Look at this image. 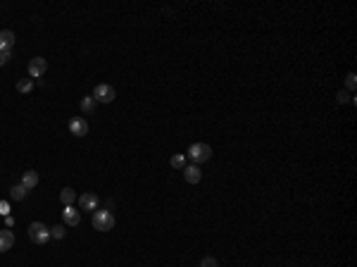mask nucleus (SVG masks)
Masks as SVG:
<instances>
[{"instance_id":"nucleus-1","label":"nucleus","mask_w":357,"mask_h":267,"mask_svg":"<svg viewBox=\"0 0 357 267\" xmlns=\"http://www.w3.org/2000/svg\"><path fill=\"white\" fill-rule=\"evenodd\" d=\"M29 238L38 246H46L50 241V227H46L43 222H31L29 224Z\"/></svg>"},{"instance_id":"nucleus-2","label":"nucleus","mask_w":357,"mask_h":267,"mask_svg":"<svg viewBox=\"0 0 357 267\" xmlns=\"http://www.w3.org/2000/svg\"><path fill=\"white\" fill-rule=\"evenodd\" d=\"M93 227L98 229V231H110V229L114 227V215L110 210H96L93 212Z\"/></svg>"},{"instance_id":"nucleus-3","label":"nucleus","mask_w":357,"mask_h":267,"mask_svg":"<svg viewBox=\"0 0 357 267\" xmlns=\"http://www.w3.org/2000/svg\"><path fill=\"white\" fill-rule=\"evenodd\" d=\"M188 158L193 160L196 165H200V162H208V160L212 158V148H210L208 143H190Z\"/></svg>"},{"instance_id":"nucleus-4","label":"nucleus","mask_w":357,"mask_h":267,"mask_svg":"<svg viewBox=\"0 0 357 267\" xmlns=\"http://www.w3.org/2000/svg\"><path fill=\"white\" fill-rule=\"evenodd\" d=\"M114 98H117V93H114V89L110 84H98L93 89V100L96 103H112Z\"/></svg>"},{"instance_id":"nucleus-5","label":"nucleus","mask_w":357,"mask_h":267,"mask_svg":"<svg viewBox=\"0 0 357 267\" xmlns=\"http://www.w3.org/2000/svg\"><path fill=\"white\" fill-rule=\"evenodd\" d=\"M29 79H38V77H43L46 74V70H48V62H46V58H34L29 62Z\"/></svg>"},{"instance_id":"nucleus-6","label":"nucleus","mask_w":357,"mask_h":267,"mask_svg":"<svg viewBox=\"0 0 357 267\" xmlns=\"http://www.w3.org/2000/svg\"><path fill=\"white\" fill-rule=\"evenodd\" d=\"M62 219H64V224L67 227H79L81 224V212L74 205H64V210H62Z\"/></svg>"},{"instance_id":"nucleus-7","label":"nucleus","mask_w":357,"mask_h":267,"mask_svg":"<svg viewBox=\"0 0 357 267\" xmlns=\"http://www.w3.org/2000/svg\"><path fill=\"white\" fill-rule=\"evenodd\" d=\"M100 205V198L96 193H81L79 196V208L81 210H90V212H96Z\"/></svg>"},{"instance_id":"nucleus-8","label":"nucleus","mask_w":357,"mask_h":267,"mask_svg":"<svg viewBox=\"0 0 357 267\" xmlns=\"http://www.w3.org/2000/svg\"><path fill=\"white\" fill-rule=\"evenodd\" d=\"M70 131L74 134V136H86L88 134V122L84 117H74V119H70Z\"/></svg>"},{"instance_id":"nucleus-9","label":"nucleus","mask_w":357,"mask_h":267,"mask_svg":"<svg viewBox=\"0 0 357 267\" xmlns=\"http://www.w3.org/2000/svg\"><path fill=\"white\" fill-rule=\"evenodd\" d=\"M14 34H12L10 29L0 31V53H12V48H14Z\"/></svg>"},{"instance_id":"nucleus-10","label":"nucleus","mask_w":357,"mask_h":267,"mask_svg":"<svg viewBox=\"0 0 357 267\" xmlns=\"http://www.w3.org/2000/svg\"><path fill=\"white\" fill-rule=\"evenodd\" d=\"M14 246V234L10 229H0V253H8Z\"/></svg>"},{"instance_id":"nucleus-11","label":"nucleus","mask_w":357,"mask_h":267,"mask_svg":"<svg viewBox=\"0 0 357 267\" xmlns=\"http://www.w3.org/2000/svg\"><path fill=\"white\" fill-rule=\"evenodd\" d=\"M184 179H186L188 184H198L200 179H202V172H200L198 165H186V167H184Z\"/></svg>"},{"instance_id":"nucleus-12","label":"nucleus","mask_w":357,"mask_h":267,"mask_svg":"<svg viewBox=\"0 0 357 267\" xmlns=\"http://www.w3.org/2000/svg\"><path fill=\"white\" fill-rule=\"evenodd\" d=\"M22 186L26 188V191H31V188L38 186V172L26 169V172H24V177H22Z\"/></svg>"},{"instance_id":"nucleus-13","label":"nucleus","mask_w":357,"mask_h":267,"mask_svg":"<svg viewBox=\"0 0 357 267\" xmlns=\"http://www.w3.org/2000/svg\"><path fill=\"white\" fill-rule=\"evenodd\" d=\"M96 100H93V96H86V98H81V112L84 115H96Z\"/></svg>"},{"instance_id":"nucleus-14","label":"nucleus","mask_w":357,"mask_h":267,"mask_svg":"<svg viewBox=\"0 0 357 267\" xmlns=\"http://www.w3.org/2000/svg\"><path fill=\"white\" fill-rule=\"evenodd\" d=\"M60 200H62V203H64V205H72V203H74V200H76V191H74V188H62V193H60Z\"/></svg>"},{"instance_id":"nucleus-15","label":"nucleus","mask_w":357,"mask_h":267,"mask_svg":"<svg viewBox=\"0 0 357 267\" xmlns=\"http://www.w3.org/2000/svg\"><path fill=\"white\" fill-rule=\"evenodd\" d=\"M26 193H29V191L22 186V184H17V186L10 188V198H12V200H24V198H26Z\"/></svg>"},{"instance_id":"nucleus-16","label":"nucleus","mask_w":357,"mask_h":267,"mask_svg":"<svg viewBox=\"0 0 357 267\" xmlns=\"http://www.w3.org/2000/svg\"><path fill=\"white\" fill-rule=\"evenodd\" d=\"M17 91H20V93H31V91H34V79H29V77H26V79H20L17 81Z\"/></svg>"},{"instance_id":"nucleus-17","label":"nucleus","mask_w":357,"mask_h":267,"mask_svg":"<svg viewBox=\"0 0 357 267\" xmlns=\"http://www.w3.org/2000/svg\"><path fill=\"white\" fill-rule=\"evenodd\" d=\"M67 236V229L62 227V224H60V227H52L50 229V238H64Z\"/></svg>"},{"instance_id":"nucleus-18","label":"nucleus","mask_w":357,"mask_h":267,"mask_svg":"<svg viewBox=\"0 0 357 267\" xmlns=\"http://www.w3.org/2000/svg\"><path fill=\"white\" fill-rule=\"evenodd\" d=\"M172 167L184 169L186 167V158H184V155H172Z\"/></svg>"},{"instance_id":"nucleus-19","label":"nucleus","mask_w":357,"mask_h":267,"mask_svg":"<svg viewBox=\"0 0 357 267\" xmlns=\"http://www.w3.org/2000/svg\"><path fill=\"white\" fill-rule=\"evenodd\" d=\"M346 84H348V89H350V91H355V86H357V74H355V72H350V74H348Z\"/></svg>"},{"instance_id":"nucleus-20","label":"nucleus","mask_w":357,"mask_h":267,"mask_svg":"<svg viewBox=\"0 0 357 267\" xmlns=\"http://www.w3.org/2000/svg\"><path fill=\"white\" fill-rule=\"evenodd\" d=\"M200 267H219V262H217V257H202Z\"/></svg>"},{"instance_id":"nucleus-21","label":"nucleus","mask_w":357,"mask_h":267,"mask_svg":"<svg viewBox=\"0 0 357 267\" xmlns=\"http://www.w3.org/2000/svg\"><path fill=\"white\" fill-rule=\"evenodd\" d=\"M336 100H338V103H350V93H348V91H338Z\"/></svg>"},{"instance_id":"nucleus-22","label":"nucleus","mask_w":357,"mask_h":267,"mask_svg":"<svg viewBox=\"0 0 357 267\" xmlns=\"http://www.w3.org/2000/svg\"><path fill=\"white\" fill-rule=\"evenodd\" d=\"M0 215H2V217H8V215H10V205H8L5 200L0 203Z\"/></svg>"},{"instance_id":"nucleus-23","label":"nucleus","mask_w":357,"mask_h":267,"mask_svg":"<svg viewBox=\"0 0 357 267\" xmlns=\"http://www.w3.org/2000/svg\"><path fill=\"white\" fill-rule=\"evenodd\" d=\"M10 62V53H0V67H5Z\"/></svg>"},{"instance_id":"nucleus-24","label":"nucleus","mask_w":357,"mask_h":267,"mask_svg":"<svg viewBox=\"0 0 357 267\" xmlns=\"http://www.w3.org/2000/svg\"><path fill=\"white\" fill-rule=\"evenodd\" d=\"M5 224H8V227H12V224H14V217H12V215H8V217H5Z\"/></svg>"}]
</instances>
